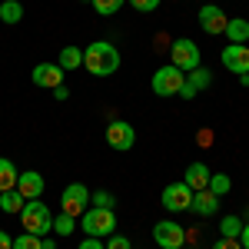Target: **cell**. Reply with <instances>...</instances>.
I'll use <instances>...</instances> for the list:
<instances>
[{
    "label": "cell",
    "instance_id": "obj_33",
    "mask_svg": "<svg viewBox=\"0 0 249 249\" xmlns=\"http://www.w3.org/2000/svg\"><path fill=\"white\" fill-rule=\"evenodd\" d=\"M0 249H14V239H10L3 230H0Z\"/></svg>",
    "mask_w": 249,
    "mask_h": 249
},
{
    "label": "cell",
    "instance_id": "obj_5",
    "mask_svg": "<svg viewBox=\"0 0 249 249\" xmlns=\"http://www.w3.org/2000/svg\"><path fill=\"white\" fill-rule=\"evenodd\" d=\"M170 63L176 67V70H183V73H190V70H196L199 67V47L193 43V40H173L170 47Z\"/></svg>",
    "mask_w": 249,
    "mask_h": 249
},
{
    "label": "cell",
    "instance_id": "obj_19",
    "mask_svg": "<svg viewBox=\"0 0 249 249\" xmlns=\"http://www.w3.org/2000/svg\"><path fill=\"white\" fill-rule=\"evenodd\" d=\"M17 176H20V170L10 163V160H3V156H0V193L17 190Z\"/></svg>",
    "mask_w": 249,
    "mask_h": 249
},
{
    "label": "cell",
    "instance_id": "obj_20",
    "mask_svg": "<svg viewBox=\"0 0 249 249\" xmlns=\"http://www.w3.org/2000/svg\"><path fill=\"white\" fill-rule=\"evenodd\" d=\"M23 196H20L17 190H7V193H0V210L3 213H10V216H20V210H23Z\"/></svg>",
    "mask_w": 249,
    "mask_h": 249
},
{
    "label": "cell",
    "instance_id": "obj_15",
    "mask_svg": "<svg viewBox=\"0 0 249 249\" xmlns=\"http://www.w3.org/2000/svg\"><path fill=\"white\" fill-rule=\"evenodd\" d=\"M210 166H206V163H190V166H186V179H183V183H186V186H190L193 193H199V190H206V186H210Z\"/></svg>",
    "mask_w": 249,
    "mask_h": 249
},
{
    "label": "cell",
    "instance_id": "obj_21",
    "mask_svg": "<svg viewBox=\"0 0 249 249\" xmlns=\"http://www.w3.org/2000/svg\"><path fill=\"white\" fill-rule=\"evenodd\" d=\"M0 20L3 23H20L23 20V3L20 0H3L0 3Z\"/></svg>",
    "mask_w": 249,
    "mask_h": 249
},
{
    "label": "cell",
    "instance_id": "obj_16",
    "mask_svg": "<svg viewBox=\"0 0 249 249\" xmlns=\"http://www.w3.org/2000/svg\"><path fill=\"white\" fill-rule=\"evenodd\" d=\"M193 213H199V216H213V213L219 210V196L210 190H199V193H193Z\"/></svg>",
    "mask_w": 249,
    "mask_h": 249
},
{
    "label": "cell",
    "instance_id": "obj_8",
    "mask_svg": "<svg viewBox=\"0 0 249 249\" xmlns=\"http://www.w3.org/2000/svg\"><path fill=\"white\" fill-rule=\"evenodd\" d=\"M107 143H110L113 150H120V153H126V150H133V143H136V130L126 120H113V123L107 126Z\"/></svg>",
    "mask_w": 249,
    "mask_h": 249
},
{
    "label": "cell",
    "instance_id": "obj_11",
    "mask_svg": "<svg viewBox=\"0 0 249 249\" xmlns=\"http://www.w3.org/2000/svg\"><path fill=\"white\" fill-rule=\"evenodd\" d=\"M226 23H230V17H226L216 3H203V7H199V27H203V34L219 37V34L226 30Z\"/></svg>",
    "mask_w": 249,
    "mask_h": 249
},
{
    "label": "cell",
    "instance_id": "obj_3",
    "mask_svg": "<svg viewBox=\"0 0 249 249\" xmlns=\"http://www.w3.org/2000/svg\"><path fill=\"white\" fill-rule=\"evenodd\" d=\"M80 226H83L87 236H96V239L113 236V232H116V213L113 210H103V206H90V210L80 216Z\"/></svg>",
    "mask_w": 249,
    "mask_h": 249
},
{
    "label": "cell",
    "instance_id": "obj_24",
    "mask_svg": "<svg viewBox=\"0 0 249 249\" xmlns=\"http://www.w3.org/2000/svg\"><path fill=\"white\" fill-rule=\"evenodd\" d=\"M53 230H57L60 236H70V232L77 230V216H67V213L53 216Z\"/></svg>",
    "mask_w": 249,
    "mask_h": 249
},
{
    "label": "cell",
    "instance_id": "obj_25",
    "mask_svg": "<svg viewBox=\"0 0 249 249\" xmlns=\"http://www.w3.org/2000/svg\"><path fill=\"white\" fill-rule=\"evenodd\" d=\"M123 3H126V0H93V10L100 14V17H113Z\"/></svg>",
    "mask_w": 249,
    "mask_h": 249
},
{
    "label": "cell",
    "instance_id": "obj_10",
    "mask_svg": "<svg viewBox=\"0 0 249 249\" xmlns=\"http://www.w3.org/2000/svg\"><path fill=\"white\" fill-rule=\"evenodd\" d=\"M163 206L170 213H186L193 206V190L186 183H170V186L163 190Z\"/></svg>",
    "mask_w": 249,
    "mask_h": 249
},
{
    "label": "cell",
    "instance_id": "obj_32",
    "mask_svg": "<svg viewBox=\"0 0 249 249\" xmlns=\"http://www.w3.org/2000/svg\"><path fill=\"white\" fill-rule=\"evenodd\" d=\"M239 243H243V249H249V219L243 223V232H239Z\"/></svg>",
    "mask_w": 249,
    "mask_h": 249
},
{
    "label": "cell",
    "instance_id": "obj_30",
    "mask_svg": "<svg viewBox=\"0 0 249 249\" xmlns=\"http://www.w3.org/2000/svg\"><path fill=\"white\" fill-rule=\"evenodd\" d=\"M213 249H243V243H239V239H230V236H219V239L213 243Z\"/></svg>",
    "mask_w": 249,
    "mask_h": 249
},
{
    "label": "cell",
    "instance_id": "obj_1",
    "mask_svg": "<svg viewBox=\"0 0 249 249\" xmlns=\"http://www.w3.org/2000/svg\"><path fill=\"white\" fill-rule=\"evenodd\" d=\"M83 67L93 77H113L116 70H120V50H116L113 43H107V40H93L83 50Z\"/></svg>",
    "mask_w": 249,
    "mask_h": 249
},
{
    "label": "cell",
    "instance_id": "obj_36",
    "mask_svg": "<svg viewBox=\"0 0 249 249\" xmlns=\"http://www.w3.org/2000/svg\"><path fill=\"white\" fill-rule=\"evenodd\" d=\"M83 3H93V0H83Z\"/></svg>",
    "mask_w": 249,
    "mask_h": 249
},
{
    "label": "cell",
    "instance_id": "obj_34",
    "mask_svg": "<svg viewBox=\"0 0 249 249\" xmlns=\"http://www.w3.org/2000/svg\"><path fill=\"white\" fill-rule=\"evenodd\" d=\"M67 96H70V93H67V87H57V90H53V100H67Z\"/></svg>",
    "mask_w": 249,
    "mask_h": 249
},
{
    "label": "cell",
    "instance_id": "obj_27",
    "mask_svg": "<svg viewBox=\"0 0 249 249\" xmlns=\"http://www.w3.org/2000/svg\"><path fill=\"white\" fill-rule=\"evenodd\" d=\"M14 249H40V236H34V232H20L17 239H14Z\"/></svg>",
    "mask_w": 249,
    "mask_h": 249
},
{
    "label": "cell",
    "instance_id": "obj_26",
    "mask_svg": "<svg viewBox=\"0 0 249 249\" xmlns=\"http://www.w3.org/2000/svg\"><path fill=\"white\" fill-rule=\"evenodd\" d=\"M113 193H107V190H96L90 193V206H103V210H113Z\"/></svg>",
    "mask_w": 249,
    "mask_h": 249
},
{
    "label": "cell",
    "instance_id": "obj_12",
    "mask_svg": "<svg viewBox=\"0 0 249 249\" xmlns=\"http://www.w3.org/2000/svg\"><path fill=\"white\" fill-rule=\"evenodd\" d=\"M30 80L43 90H57V87H63V70H60V63H37Z\"/></svg>",
    "mask_w": 249,
    "mask_h": 249
},
{
    "label": "cell",
    "instance_id": "obj_14",
    "mask_svg": "<svg viewBox=\"0 0 249 249\" xmlns=\"http://www.w3.org/2000/svg\"><path fill=\"white\" fill-rule=\"evenodd\" d=\"M206 87H213V73H210V70H203V67H196V70L186 73V83H183L179 96H183V100H193V96L199 93V90H206Z\"/></svg>",
    "mask_w": 249,
    "mask_h": 249
},
{
    "label": "cell",
    "instance_id": "obj_6",
    "mask_svg": "<svg viewBox=\"0 0 249 249\" xmlns=\"http://www.w3.org/2000/svg\"><path fill=\"white\" fill-rule=\"evenodd\" d=\"M60 210L67 213V216H83V213L90 210V190L83 183H70L63 190V196H60Z\"/></svg>",
    "mask_w": 249,
    "mask_h": 249
},
{
    "label": "cell",
    "instance_id": "obj_28",
    "mask_svg": "<svg viewBox=\"0 0 249 249\" xmlns=\"http://www.w3.org/2000/svg\"><path fill=\"white\" fill-rule=\"evenodd\" d=\"M126 3H133V10H140V14H153L160 7V0H126Z\"/></svg>",
    "mask_w": 249,
    "mask_h": 249
},
{
    "label": "cell",
    "instance_id": "obj_35",
    "mask_svg": "<svg viewBox=\"0 0 249 249\" xmlns=\"http://www.w3.org/2000/svg\"><path fill=\"white\" fill-rule=\"evenodd\" d=\"M40 249H57V243L53 239H40Z\"/></svg>",
    "mask_w": 249,
    "mask_h": 249
},
{
    "label": "cell",
    "instance_id": "obj_7",
    "mask_svg": "<svg viewBox=\"0 0 249 249\" xmlns=\"http://www.w3.org/2000/svg\"><path fill=\"white\" fill-rule=\"evenodd\" d=\"M153 239L163 249H183L186 246V230H183L176 219H160L153 226Z\"/></svg>",
    "mask_w": 249,
    "mask_h": 249
},
{
    "label": "cell",
    "instance_id": "obj_22",
    "mask_svg": "<svg viewBox=\"0 0 249 249\" xmlns=\"http://www.w3.org/2000/svg\"><path fill=\"white\" fill-rule=\"evenodd\" d=\"M219 232H223V236H230V239H239V232H243V223H239V216H236V213L223 216V219H219Z\"/></svg>",
    "mask_w": 249,
    "mask_h": 249
},
{
    "label": "cell",
    "instance_id": "obj_18",
    "mask_svg": "<svg viewBox=\"0 0 249 249\" xmlns=\"http://www.w3.org/2000/svg\"><path fill=\"white\" fill-rule=\"evenodd\" d=\"M57 63H60L63 73H67V70H80V67H83V50H80V47H63Z\"/></svg>",
    "mask_w": 249,
    "mask_h": 249
},
{
    "label": "cell",
    "instance_id": "obj_13",
    "mask_svg": "<svg viewBox=\"0 0 249 249\" xmlns=\"http://www.w3.org/2000/svg\"><path fill=\"white\" fill-rule=\"evenodd\" d=\"M43 186H47V183H43V176H40L37 170H23L17 176V193L23 199H40V196H43Z\"/></svg>",
    "mask_w": 249,
    "mask_h": 249
},
{
    "label": "cell",
    "instance_id": "obj_29",
    "mask_svg": "<svg viewBox=\"0 0 249 249\" xmlns=\"http://www.w3.org/2000/svg\"><path fill=\"white\" fill-rule=\"evenodd\" d=\"M107 249H133L130 246V239H126V236H107Z\"/></svg>",
    "mask_w": 249,
    "mask_h": 249
},
{
    "label": "cell",
    "instance_id": "obj_17",
    "mask_svg": "<svg viewBox=\"0 0 249 249\" xmlns=\"http://www.w3.org/2000/svg\"><path fill=\"white\" fill-rule=\"evenodd\" d=\"M223 34H226L230 43H246V40H249V20L246 17H232L230 23H226Z\"/></svg>",
    "mask_w": 249,
    "mask_h": 249
},
{
    "label": "cell",
    "instance_id": "obj_2",
    "mask_svg": "<svg viewBox=\"0 0 249 249\" xmlns=\"http://www.w3.org/2000/svg\"><path fill=\"white\" fill-rule=\"evenodd\" d=\"M20 223H23V232H34V236H47V232L53 230V213L47 203H40V199H27L23 203V210H20Z\"/></svg>",
    "mask_w": 249,
    "mask_h": 249
},
{
    "label": "cell",
    "instance_id": "obj_31",
    "mask_svg": "<svg viewBox=\"0 0 249 249\" xmlns=\"http://www.w3.org/2000/svg\"><path fill=\"white\" fill-rule=\"evenodd\" d=\"M77 249H107V246H103V243H100L96 236H87V239H83V243H80Z\"/></svg>",
    "mask_w": 249,
    "mask_h": 249
},
{
    "label": "cell",
    "instance_id": "obj_4",
    "mask_svg": "<svg viewBox=\"0 0 249 249\" xmlns=\"http://www.w3.org/2000/svg\"><path fill=\"white\" fill-rule=\"evenodd\" d=\"M183 83H186V73L183 70H176V67H160L153 73V93L156 96H179V90H183Z\"/></svg>",
    "mask_w": 249,
    "mask_h": 249
},
{
    "label": "cell",
    "instance_id": "obj_23",
    "mask_svg": "<svg viewBox=\"0 0 249 249\" xmlns=\"http://www.w3.org/2000/svg\"><path fill=\"white\" fill-rule=\"evenodd\" d=\"M210 193H216V196H226V193L232 190V179L226 176V173H213L210 176V186H206Z\"/></svg>",
    "mask_w": 249,
    "mask_h": 249
},
{
    "label": "cell",
    "instance_id": "obj_9",
    "mask_svg": "<svg viewBox=\"0 0 249 249\" xmlns=\"http://www.w3.org/2000/svg\"><path fill=\"white\" fill-rule=\"evenodd\" d=\"M219 60H223V67L230 70V73H249V47L246 43H230V47H223V53H219Z\"/></svg>",
    "mask_w": 249,
    "mask_h": 249
}]
</instances>
